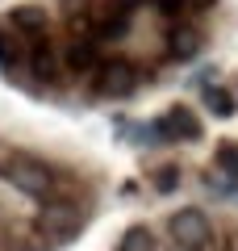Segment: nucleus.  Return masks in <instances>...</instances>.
<instances>
[{"label": "nucleus", "instance_id": "f257e3e1", "mask_svg": "<svg viewBox=\"0 0 238 251\" xmlns=\"http://www.w3.org/2000/svg\"><path fill=\"white\" fill-rule=\"evenodd\" d=\"M0 172H4V180H9L17 193H25V197H50L54 193L50 168H46L42 159H34V155H9V159L0 163Z\"/></svg>", "mask_w": 238, "mask_h": 251}, {"label": "nucleus", "instance_id": "f03ea898", "mask_svg": "<svg viewBox=\"0 0 238 251\" xmlns=\"http://www.w3.org/2000/svg\"><path fill=\"white\" fill-rule=\"evenodd\" d=\"M134 88H138V67H134V63L109 59V63L96 67V92H100V97L117 100V97H130Z\"/></svg>", "mask_w": 238, "mask_h": 251}, {"label": "nucleus", "instance_id": "7ed1b4c3", "mask_svg": "<svg viewBox=\"0 0 238 251\" xmlns=\"http://www.w3.org/2000/svg\"><path fill=\"white\" fill-rule=\"evenodd\" d=\"M167 230L184 251H201L205 243H209V218H205L201 209H180V214H171Z\"/></svg>", "mask_w": 238, "mask_h": 251}, {"label": "nucleus", "instance_id": "20e7f679", "mask_svg": "<svg viewBox=\"0 0 238 251\" xmlns=\"http://www.w3.org/2000/svg\"><path fill=\"white\" fill-rule=\"evenodd\" d=\"M155 130L163 138H176V143H196V138H201V117H196L188 105H171L167 117H163Z\"/></svg>", "mask_w": 238, "mask_h": 251}, {"label": "nucleus", "instance_id": "39448f33", "mask_svg": "<svg viewBox=\"0 0 238 251\" xmlns=\"http://www.w3.org/2000/svg\"><path fill=\"white\" fill-rule=\"evenodd\" d=\"M75 226H79V209L67 201H54L38 214V230L50 234V239H67V234H75Z\"/></svg>", "mask_w": 238, "mask_h": 251}, {"label": "nucleus", "instance_id": "423d86ee", "mask_svg": "<svg viewBox=\"0 0 238 251\" xmlns=\"http://www.w3.org/2000/svg\"><path fill=\"white\" fill-rule=\"evenodd\" d=\"M29 72L42 84H59V54H54L50 38H38L34 42V50H29Z\"/></svg>", "mask_w": 238, "mask_h": 251}, {"label": "nucleus", "instance_id": "0eeeda50", "mask_svg": "<svg viewBox=\"0 0 238 251\" xmlns=\"http://www.w3.org/2000/svg\"><path fill=\"white\" fill-rule=\"evenodd\" d=\"M67 67L75 75H84V72H96L100 63H96V42L92 38H71V46H67Z\"/></svg>", "mask_w": 238, "mask_h": 251}, {"label": "nucleus", "instance_id": "6e6552de", "mask_svg": "<svg viewBox=\"0 0 238 251\" xmlns=\"http://www.w3.org/2000/svg\"><path fill=\"white\" fill-rule=\"evenodd\" d=\"M196 50H201V34H196L192 25H180L176 34H171V59H192Z\"/></svg>", "mask_w": 238, "mask_h": 251}, {"label": "nucleus", "instance_id": "1a4fd4ad", "mask_svg": "<svg viewBox=\"0 0 238 251\" xmlns=\"http://www.w3.org/2000/svg\"><path fill=\"white\" fill-rule=\"evenodd\" d=\"M21 63V42H17V29H4L0 25V67L4 72H13Z\"/></svg>", "mask_w": 238, "mask_h": 251}, {"label": "nucleus", "instance_id": "9d476101", "mask_svg": "<svg viewBox=\"0 0 238 251\" xmlns=\"http://www.w3.org/2000/svg\"><path fill=\"white\" fill-rule=\"evenodd\" d=\"M13 29H42L46 25V9L42 4H21V9H13Z\"/></svg>", "mask_w": 238, "mask_h": 251}, {"label": "nucleus", "instance_id": "9b49d317", "mask_svg": "<svg viewBox=\"0 0 238 251\" xmlns=\"http://www.w3.org/2000/svg\"><path fill=\"white\" fill-rule=\"evenodd\" d=\"M117 251H155V234L146 226H130L121 234V243H117Z\"/></svg>", "mask_w": 238, "mask_h": 251}, {"label": "nucleus", "instance_id": "f8f14e48", "mask_svg": "<svg viewBox=\"0 0 238 251\" xmlns=\"http://www.w3.org/2000/svg\"><path fill=\"white\" fill-rule=\"evenodd\" d=\"M213 163H217L221 176L238 180V143H217V151H213Z\"/></svg>", "mask_w": 238, "mask_h": 251}, {"label": "nucleus", "instance_id": "ddd939ff", "mask_svg": "<svg viewBox=\"0 0 238 251\" xmlns=\"http://www.w3.org/2000/svg\"><path fill=\"white\" fill-rule=\"evenodd\" d=\"M205 105L213 109V117H234V97L226 88H205Z\"/></svg>", "mask_w": 238, "mask_h": 251}, {"label": "nucleus", "instance_id": "4468645a", "mask_svg": "<svg viewBox=\"0 0 238 251\" xmlns=\"http://www.w3.org/2000/svg\"><path fill=\"white\" fill-rule=\"evenodd\" d=\"M155 176H159V180H155V188H159V193H171V188L180 184V172H176V168H159Z\"/></svg>", "mask_w": 238, "mask_h": 251}, {"label": "nucleus", "instance_id": "2eb2a0df", "mask_svg": "<svg viewBox=\"0 0 238 251\" xmlns=\"http://www.w3.org/2000/svg\"><path fill=\"white\" fill-rule=\"evenodd\" d=\"M209 4H213V0H184L188 13H201V9H209Z\"/></svg>", "mask_w": 238, "mask_h": 251}]
</instances>
